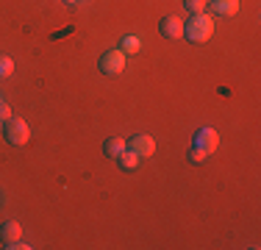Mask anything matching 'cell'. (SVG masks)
<instances>
[{
  "mask_svg": "<svg viewBox=\"0 0 261 250\" xmlns=\"http://www.w3.org/2000/svg\"><path fill=\"white\" fill-rule=\"evenodd\" d=\"M208 9L217 17H233L239 11V0H208Z\"/></svg>",
  "mask_w": 261,
  "mask_h": 250,
  "instance_id": "obj_7",
  "label": "cell"
},
{
  "mask_svg": "<svg viewBox=\"0 0 261 250\" xmlns=\"http://www.w3.org/2000/svg\"><path fill=\"white\" fill-rule=\"evenodd\" d=\"M217 145H220V134H217L214 128H200L195 134V147L206 150V153H214Z\"/></svg>",
  "mask_w": 261,
  "mask_h": 250,
  "instance_id": "obj_6",
  "label": "cell"
},
{
  "mask_svg": "<svg viewBox=\"0 0 261 250\" xmlns=\"http://www.w3.org/2000/svg\"><path fill=\"white\" fill-rule=\"evenodd\" d=\"M0 120H11V109H9V106H6V103H0Z\"/></svg>",
  "mask_w": 261,
  "mask_h": 250,
  "instance_id": "obj_16",
  "label": "cell"
},
{
  "mask_svg": "<svg viewBox=\"0 0 261 250\" xmlns=\"http://www.w3.org/2000/svg\"><path fill=\"white\" fill-rule=\"evenodd\" d=\"M3 136H6V142H9V145L22 147V145H28V139H31V128H28L25 120L11 117V120L3 122Z\"/></svg>",
  "mask_w": 261,
  "mask_h": 250,
  "instance_id": "obj_2",
  "label": "cell"
},
{
  "mask_svg": "<svg viewBox=\"0 0 261 250\" xmlns=\"http://www.w3.org/2000/svg\"><path fill=\"white\" fill-rule=\"evenodd\" d=\"M184 6L192 11V14H203L206 6H208V0H184Z\"/></svg>",
  "mask_w": 261,
  "mask_h": 250,
  "instance_id": "obj_12",
  "label": "cell"
},
{
  "mask_svg": "<svg viewBox=\"0 0 261 250\" xmlns=\"http://www.w3.org/2000/svg\"><path fill=\"white\" fill-rule=\"evenodd\" d=\"M159 31H161L164 39H181L184 36V20H178L175 14H167V17H161Z\"/></svg>",
  "mask_w": 261,
  "mask_h": 250,
  "instance_id": "obj_5",
  "label": "cell"
},
{
  "mask_svg": "<svg viewBox=\"0 0 261 250\" xmlns=\"http://www.w3.org/2000/svg\"><path fill=\"white\" fill-rule=\"evenodd\" d=\"M11 72H14V61L9 56H0V78H9Z\"/></svg>",
  "mask_w": 261,
  "mask_h": 250,
  "instance_id": "obj_13",
  "label": "cell"
},
{
  "mask_svg": "<svg viewBox=\"0 0 261 250\" xmlns=\"http://www.w3.org/2000/svg\"><path fill=\"white\" fill-rule=\"evenodd\" d=\"M122 70H125V53H122L120 47L106 50L100 56V72L103 75H120Z\"/></svg>",
  "mask_w": 261,
  "mask_h": 250,
  "instance_id": "obj_3",
  "label": "cell"
},
{
  "mask_svg": "<svg viewBox=\"0 0 261 250\" xmlns=\"http://www.w3.org/2000/svg\"><path fill=\"white\" fill-rule=\"evenodd\" d=\"M0 122H3V120H0Z\"/></svg>",
  "mask_w": 261,
  "mask_h": 250,
  "instance_id": "obj_19",
  "label": "cell"
},
{
  "mask_svg": "<svg viewBox=\"0 0 261 250\" xmlns=\"http://www.w3.org/2000/svg\"><path fill=\"white\" fill-rule=\"evenodd\" d=\"M206 159H208L206 150H200V147H192V150H189V161H192V164H203Z\"/></svg>",
  "mask_w": 261,
  "mask_h": 250,
  "instance_id": "obj_14",
  "label": "cell"
},
{
  "mask_svg": "<svg viewBox=\"0 0 261 250\" xmlns=\"http://www.w3.org/2000/svg\"><path fill=\"white\" fill-rule=\"evenodd\" d=\"M31 245H25L22 239H14V242H6V250H28Z\"/></svg>",
  "mask_w": 261,
  "mask_h": 250,
  "instance_id": "obj_15",
  "label": "cell"
},
{
  "mask_svg": "<svg viewBox=\"0 0 261 250\" xmlns=\"http://www.w3.org/2000/svg\"><path fill=\"white\" fill-rule=\"evenodd\" d=\"M125 147L128 145H125V139H122V136H109V139L103 142V153L109 156V159H117V156H120Z\"/></svg>",
  "mask_w": 261,
  "mask_h": 250,
  "instance_id": "obj_9",
  "label": "cell"
},
{
  "mask_svg": "<svg viewBox=\"0 0 261 250\" xmlns=\"http://www.w3.org/2000/svg\"><path fill=\"white\" fill-rule=\"evenodd\" d=\"M139 161H142V159H139V156L134 153V150H128V147L122 150L120 156H117V164H120V167H122V170H125V172H134L136 167H139Z\"/></svg>",
  "mask_w": 261,
  "mask_h": 250,
  "instance_id": "obj_10",
  "label": "cell"
},
{
  "mask_svg": "<svg viewBox=\"0 0 261 250\" xmlns=\"http://www.w3.org/2000/svg\"><path fill=\"white\" fill-rule=\"evenodd\" d=\"M0 103H3V97H0Z\"/></svg>",
  "mask_w": 261,
  "mask_h": 250,
  "instance_id": "obj_18",
  "label": "cell"
},
{
  "mask_svg": "<svg viewBox=\"0 0 261 250\" xmlns=\"http://www.w3.org/2000/svg\"><path fill=\"white\" fill-rule=\"evenodd\" d=\"M211 34H214V20H211L206 11H203V14H192V20L184 22V36L189 42H195V45L208 42Z\"/></svg>",
  "mask_w": 261,
  "mask_h": 250,
  "instance_id": "obj_1",
  "label": "cell"
},
{
  "mask_svg": "<svg viewBox=\"0 0 261 250\" xmlns=\"http://www.w3.org/2000/svg\"><path fill=\"white\" fill-rule=\"evenodd\" d=\"M67 3H78V0H67Z\"/></svg>",
  "mask_w": 261,
  "mask_h": 250,
  "instance_id": "obj_17",
  "label": "cell"
},
{
  "mask_svg": "<svg viewBox=\"0 0 261 250\" xmlns=\"http://www.w3.org/2000/svg\"><path fill=\"white\" fill-rule=\"evenodd\" d=\"M120 50H122V53H130V56H134V53H139V50H142V39H139V36H122V42H120Z\"/></svg>",
  "mask_w": 261,
  "mask_h": 250,
  "instance_id": "obj_11",
  "label": "cell"
},
{
  "mask_svg": "<svg viewBox=\"0 0 261 250\" xmlns=\"http://www.w3.org/2000/svg\"><path fill=\"white\" fill-rule=\"evenodd\" d=\"M14 239H22V225L20 222H14V220H9V222H3L0 225V242H14Z\"/></svg>",
  "mask_w": 261,
  "mask_h": 250,
  "instance_id": "obj_8",
  "label": "cell"
},
{
  "mask_svg": "<svg viewBox=\"0 0 261 250\" xmlns=\"http://www.w3.org/2000/svg\"><path fill=\"white\" fill-rule=\"evenodd\" d=\"M125 145H128V150H134L139 159H147V156L156 153V139L147 136V134H136L130 142H125Z\"/></svg>",
  "mask_w": 261,
  "mask_h": 250,
  "instance_id": "obj_4",
  "label": "cell"
}]
</instances>
